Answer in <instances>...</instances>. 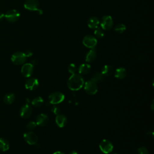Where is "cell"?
<instances>
[{"mask_svg": "<svg viewBox=\"0 0 154 154\" xmlns=\"http://www.w3.org/2000/svg\"><path fill=\"white\" fill-rule=\"evenodd\" d=\"M67 122V117L66 116L62 114H59L56 116L55 117V123L60 128H63L64 127Z\"/></svg>", "mask_w": 154, "mask_h": 154, "instance_id": "15", "label": "cell"}, {"mask_svg": "<svg viewBox=\"0 0 154 154\" xmlns=\"http://www.w3.org/2000/svg\"><path fill=\"white\" fill-rule=\"evenodd\" d=\"M137 58L139 61H144L145 60V57L143 55H139Z\"/></svg>", "mask_w": 154, "mask_h": 154, "instance_id": "32", "label": "cell"}, {"mask_svg": "<svg viewBox=\"0 0 154 154\" xmlns=\"http://www.w3.org/2000/svg\"><path fill=\"white\" fill-rule=\"evenodd\" d=\"M34 70V66L31 63L23 64L21 68V73L22 75L26 78L31 76Z\"/></svg>", "mask_w": 154, "mask_h": 154, "instance_id": "11", "label": "cell"}, {"mask_svg": "<svg viewBox=\"0 0 154 154\" xmlns=\"http://www.w3.org/2000/svg\"><path fill=\"white\" fill-rule=\"evenodd\" d=\"M53 154H64V153L61 152H60V151H57V152H54Z\"/></svg>", "mask_w": 154, "mask_h": 154, "instance_id": "34", "label": "cell"}, {"mask_svg": "<svg viewBox=\"0 0 154 154\" xmlns=\"http://www.w3.org/2000/svg\"><path fill=\"white\" fill-rule=\"evenodd\" d=\"M4 18H5V14L1 12H0V20H2Z\"/></svg>", "mask_w": 154, "mask_h": 154, "instance_id": "33", "label": "cell"}, {"mask_svg": "<svg viewBox=\"0 0 154 154\" xmlns=\"http://www.w3.org/2000/svg\"><path fill=\"white\" fill-rule=\"evenodd\" d=\"M24 7L28 10L36 11L40 14L42 13V11L39 9V2L37 0H26L24 3Z\"/></svg>", "mask_w": 154, "mask_h": 154, "instance_id": "7", "label": "cell"}, {"mask_svg": "<svg viewBox=\"0 0 154 154\" xmlns=\"http://www.w3.org/2000/svg\"><path fill=\"white\" fill-rule=\"evenodd\" d=\"M126 75H127L126 70L123 67L117 68L114 72L115 77L119 79H124L126 76Z\"/></svg>", "mask_w": 154, "mask_h": 154, "instance_id": "16", "label": "cell"}, {"mask_svg": "<svg viewBox=\"0 0 154 154\" xmlns=\"http://www.w3.org/2000/svg\"><path fill=\"white\" fill-rule=\"evenodd\" d=\"M99 20L96 17H91L88 20V26L91 29H95L98 27Z\"/></svg>", "mask_w": 154, "mask_h": 154, "instance_id": "19", "label": "cell"}, {"mask_svg": "<svg viewBox=\"0 0 154 154\" xmlns=\"http://www.w3.org/2000/svg\"><path fill=\"white\" fill-rule=\"evenodd\" d=\"M82 43L85 47L88 48L94 49L97 45V40L93 35L88 34L84 37L82 40Z\"/></svg>", "mask_w": 154, "mask_h": 154, "instance_id": "6", "label": "cell"}, {"mask_svg": "<svg viewBox=\"0 0 154 154\" xmlns=\"http://www.w3.org/2000/svg\"><path fill=\"white\" fill-rule=\"evenodd\" d=\"M51 111H52L54 114H55V115L57 116V115H58V114H59L60 113V108L58 106L55 105V106H54L52 108Z\"/></svg>", "mask_w": 154, "mask_h": 154, "instance_id": "30", "label": "cell"}, {"mask_svg": "<svg viewBox=\"0 0 154 154\" xmlns=\"http://www.w3.org/2000/svg\"><path fill=\"white\" fill-rule=\"evenodd\" d=\"M19 17L20 13L14 9L10 10L5 14V19L10 22H15L19 20Z\"/></svg>", "mask_w": 154, "mask_h": 154, "instance_id": "10", "label": "cell"}, {"mask_svg": "<svg viewBox=\"0 0 154 154\" xmlns=\"http://www.w3.org/2000/svg\"><path fill=\"white\" fill-rule=\"evenodd\" d=\"M36 126H37V124L35 122H33V121H31L29 122L26 126V128L28 130V131H32L34 130L35 128H36Z\"/></svg>", "mask_w": 154, "mask_h": 154, "instance_id": "27", "label": "cell"}, {"mask_svg": "<svg viewBox=\"0 0 154 154\" xmlns=\"http://www.w3.org/2000/svg\"><path fill=\"white\" fill-rule=\"evenodd\" d=\"M49 122V117L45 114H40L36 117L35 123L37 125L40 126H46Z\"/></svg>", "mask_w": 154, "mask_h": 154, "instance_id": "14", "label": "cell"}, {"mask_svg": "<svg viewBox=\"0 0 154 154\" xmlns=\"http://www.w3.org/2000/svg\"><path fill=\"white\" fill-rule=\"evenodd\" d=\"M84 90L85 92L90 95H94L97 92L98 87L97 83L91 79L87 81L84 84Z\"/></svg>", "mask_w": 154, "mask_h": 154, "instance_id": "4", "label": "cell"}, {"mask_svg": "<svg viewBox=\"0 0 154 154\" xmlns=\"http://www.w3.org/2000/svg\"><path fill=\"white\" fill-rule=\"evenodd\" d=\"M26 57L24 52H16L14 53L11 57V62L15 65H22L25 63L26 60Z\"/></svg>", "mask_w": 154, "mask_h": 154, "instance_id": "2", "label": "cell"}, {"mask_svg": "<svg viewBox=\"0 0 154 154\" xmlns=\"http://www.w3.org/2000/svg\"><path fill=\"white\" fill-rule=\"evenodd\" d=\"M84 81L82 76L80 74L75 73L72 75L67 81V86L72 91L80 90L84 85Z\"/></svg>", "mask_w": 154, "mask_h": 154, "instance_id": "1", "label": "cell"}, {"mask_svg": "<svg viewBox=\"0 0 154 154\" xmlns=\"http://www.w3.org/2000/svg\"><path fill=\"white\" fill-rule=\"evenodd\" d=\"M24 54H25V55H26V57H31L32 55V52L31 51H29V50L26 51L24 52Z\"/></svg>", "mask_w": 154, "mask_h": 154, "instance_id": "31", "label": "cell"}, {"mask_svg": "<svg viewBox=\"0 0 154 154\" xmlns=\"http://www.w3.org/2000/svg\"><path fill=\"white\" fill-rule=\"evenodd\" d=\"M96 57V52L94 49H91L85 56V61L87 63L93 62Z\"/></svg>", "mask_w": 154, "mask_h": 154, "instance_id": "20", "label": "cell"}, {"mask_svg": "<svg viewBox=\"0 0 154 154\" xmlns=\"http://www.w3.org/2000/svg\"><path fill=\"white\" fill-rule=\"evenodd\" d=\"M126 30V26L123 23H119L114 27V31L119 33L122 34Z\"/></svg>", "mask_w": 154, "mask_h": 154, "instance_id": "25", "label": "cell"}, {"mask_svg": "<svg viewBox=\"0 0 154 154\" xmlns=\"http://www.w3.org/2000/svg\"><path fill=\"white\" fill-rule=\"evenodd\" d=\"M113 24L114 22L111 16L109 15H106L102 17L100 26L103 30L108 31L111 29L113 26Z\"/></svg>", "mask_w": 154, "mask_h": 154, "instance_id": "8", "label": "cell"}, {"mask_svg": "<svg viewBox=\"0 0 154 154\" xmlns=\"http://www.w3.org/2000/svg\"><path fill=\"white\" fill-rule=\"evenodd\" d=\"M39 85V82L37 78H31L26 80L25 84V87L27 90H34L36 89Z\"/></svg>", "mask_w": 154, "mask_h": 154, "instance_id": "13", "label": "cell"}, {"mask_svg": "<svg viewBox=\"0 0 154 154\" xmlns=\"http://www.w3.org/2000/svg\"><path fill=\"white\" fill-rule=\"evenodd\" d=\"M137 153L138 154H149L147 149L144 146L139 147L137 149Z\"/></svg>", "mask_w": 154, "mask_h": 154, "instance_id": "29", "label": "cell"}, {"mask_svg": "<svg viewBox=\"0 0 154 154\" xmlns=\"http://www.w3.org/2000/svg\"><path fill=\"white\" fill-rule=\"evenodd\" d=\"M112 154H118V153H112Z\"/></svg>", "mask_w": 154, "mask_h": 154, "instance_id": "37", "label": "cell"}, {"mask_svg": "<svg viewBox=\"0 0 154 154\" xmlns=\"http://www.w3.org/2000/svg\"><path fill=\"white\" fill-rule=\"evenodd\" d=\"M32 111L31 106L29 104L26 103L21 107L20 109V116L23 119H27L31 116Z\"/></svg>", "mask_w": 154, "mask_h": 154, "instance_id": "12", "label": "cell"}, {"mask_svg": "<svg viewBox=\"0 0 154 154\" xmlns=\"http://www.w3.org/2000/svg\"><path fill=\"white\" fill-rule=\"evenodd\" d=\"M94 33L95 36L96 37H97L98 38H102L104 36L103 29L100 27H97L96 28H95Z\"/></svg>", "mask_w": 154, "mask_h": 154, "instance_id": "26", "label": "cell"}, {"mask_svg": "<svg viewBox=\"0 0 154 154\" xmlns=\"http://www.w3.org/2000/svg\"><path fill=\"white\" fill-rule=\"evenodd\" d=\"M44 100L42 97L38 96L35 97L31 102L32 105L35 107H40L43 104Z\"/></svg>", "mask_w": 154, "mask_h": 154, "instance_id": "24", "label": "cell"}, {"mask_svg": "<svg viewBox=\"0 0 154 154\" xmlns=\"http://www.w3.org/2000/svg\"><path fill=\"white\" fill-rule=\"evenodd\" d=\"M64 95L60 91H55L49 96V102L51 104L56 105L62 102L64 100Z\"/></svg>", "mask_w": 154, "mask_h": 154, "instance_id": "3", "label": "cell"}, {"mask_svg": "<svg viewBox=\"0 0 154 154\" xmlns=\"http://www.w3.org/2000/svg\"><path fill=\"white\" fill-rule=\"evenodd\" d=\"M69 154H79L76 151H75V150H72Z\"/></svg>", "mask_w": 154, "mask_h": 154, "instance_id": "35", "label": "cell"}, {"mask_svg": "<svg viewBox=\"0 0 154 154\" xmlns=\"http://www.w3.org/2000/svg\"><path fill=\"white\" fill-rule=\"evenodd\" d=\"M105 76L102 74L101 72H96L93 74L92 78H91V80L94 81L95 82L97 83V82H102L103 81H104L105 79Z\"/></svg>", "mask_w": 154, "mask_h": 154, "instance_id": "23", "label": "cell"}, {"mask_svg": "<svg viewBox=\"0 0 154 154\" xmlns=\"http://www.w3.org/2000/svg\"><path fill=\"white\" fill-rule=\"evenodd\" d=\"M91 70V66L88 63H84L79 66L78 72L80 75H86Z\"/></svg>", "mask_w": 154, "mask_h": 154, "instance_id": "17", "label": "cell"}, {"mask_svg": "<svg viewBox=\"0 0 154 154\" xmlns=\"http://www.w3.org/2000/svg\"><path fill=\"white\" fill-rule=\"evenodd\" d=\"M99 149L100 150L105 154L110 153L113 150V144L112 143L108 140H103L100 141L99 144Z\"/></svg>", "mask_w": 154, "mask_h": 154, "instance_id": "5", "label": "cell"}, {"mask_svg": "<svg viewBox=\"0 0 154 154\" xmlns=\"http://www.w3.org/2000/svg\"><path fill=\"white\" fill-rule=\"evenodd\" d=\"M23 138L25 141L30 145L36 144L38 141L37 135L32 131H28L25 132L23 134Z\"/></svg>", "mask_w": 154, "mask_h": 154, "instance_id": "9", "label": "cell"}, {"mask_svg": "<svg viewBox=\"0 0 154 154\" xmlns=\"http://www.w3.org/2000/svg\"><path fill=\"white\" fill-rule=\"evenodd\" d=\"M153 102H154V101H153V100L152 102V103H151V109H152V110H153V108H154V106H153Z\"/></svg>", "mask_w": 154, "mask_h": 154, "instance_id": "36", "label": "cell"}, {"mask_svg": "<svg viewBox=\"0 0 154 154\" xmlns=\"http://www.w3.org/2000/svg\"><path fill=\"white\" fill-rule=\"evenodd\" d=\"M15 98H16V97H15V95L14 93H9L6 94L4 96L3 100L5 103L10 105V104H11L13 103V102L15 100Z\"/></svg>", "mask_w": 154, "mask_h": 154, "instance_id": "21", "label": "cell"}, {"mask_svg": "<svg viewBox=\"0 0 154 154\" xmlns=\"http://www.w3.org/2000/svg\"><path fill=\"white\" fill-rule=\"evenodd\" d=\"M10 144L8 141L4 138H0V150L5 152L9 149Z\"/></svg>", "mask_w": 154, "mask_h": 154, "instance_id": "22", "label": "cell"}, {"mask_svg": "<svg viewBox=\"0 0 154 154\" xmlns=\"http://www.w3.org/2000/svg\"><path fill=\"white\" fill-rule=\"evenodd\" d=\"M68 71L70 73H71L72 75L73 74H75L76 73V67L75 66V64L72 63L70 64L69 66H68Z\"/></svg>", "mask_w": 154, "mask_h": 154, "instance_id": "28", "label": "cell"}, {"mask_svg": "<svg viewBox=\"0 0 154 154\" xmlns=\"http://www.w3.org/2000/svg\"><path fill=\"white\" fill-rule=\"evenodd\" d=\"M101 73L105 77L109 76L113 74L114 69L112 66H111L109 65H105L102 69Z\"/></svg>", "mask_w": 154, "mask_h": 154, "instance_id": "18", "label": "cell"}]
</instances>
